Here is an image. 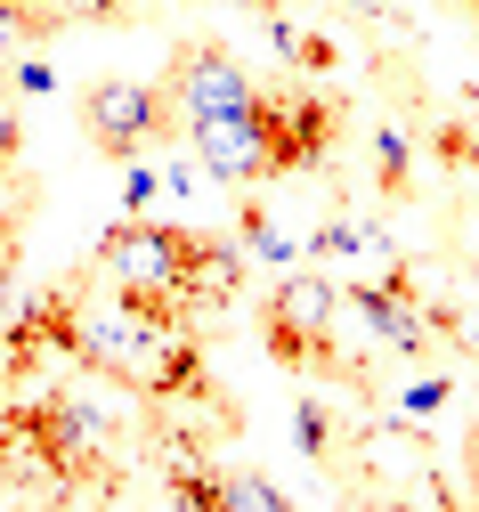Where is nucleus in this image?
<instances>
[{
  "label": "nucleus",
  "mask_w": 479,
  "mask_h": 512,
  "mask_svg": "<svg viewBox=\"0 0 479 512\" xmlns=\"http://www.w3.org/2000/svg\"><path fill=\"white\" fill-rule=\"evenodd\" d=\"M98 277L122 285V293H163L179 301L187 317L195 309H228L236 285H244V244L236 236H212V228H179V220H155V212H130L98 236Z\"/></svg>",
  "instance_id": "obj_1"
},
{
  "label": "nucleus",
  "mask_w": 479,
  "mask_h": 512,
  "mask_svg": "<svg viewBox=\"0 0 479 512\" xmlns=\"http://www.w3.org/2000/svg\"><path fill=\"white\" fill-rule=\"evenodd\" d=\"M74 366H90L98 382H114V391L130 399H187V407H212V374H203V350L187 326H171V317H147L130 309L122 293L114 301H90L74 317Z\"/></svg>",
  "instance_id": "obj_2"
},
{
  "label": "nucleus",
  "mask_w": 479,
  "mask_h": 512,
  "mask_svg": "<svg viewBox=\"0 0 479 512\" xmlns=\"http://www.w3.org/2000/svg\"><path fill=\"white\" fill-rule=\"evenodd\" d=\"M341 326V285L317 269H285L260 301V350L285 374H325V382H366V358H350L333 342Z\"/></svg>",
  "instance_id": "obj_3"
},
{
  "label": "nucleus",
  "mask_w": 479,
  "mask_h": 512,
  "mask_svg": "<svg viewBox=\"0 0 479 512\" xmlns=\"http://www.w3.org/2000/svg\"><path fill=\"white\" fill-rule=\"evenodd\" d=\"M163 90H171L179 131L260 106V82L244 74V57H236V49H220V41H179V49H171V82H163Z\"/></svg>",
  "instance_id": "obj_4"
},
{
  "label": "nucleus",
  "mask_w": 479,
  "mask_h": 512,
  "mask_svg": "<svg viewBox=\"0 0 479 512\" xmlns=\"http://www.w3.org/2000/svg\"><path fill=\"white\" fill-rule=\"evenodd\" d=\"M260 139H268V179H301L333 155L341 139V106L325 90H260Z\"/></svg>",
  "instance_id": "obj_5"
},
{
  "label": "nucleus",
  "mask_w": 479,
  "mask_h": 512,
  "mask_svg": "<svg viewBox=\"0 0 479 512\" xmlns=\"http://www.w3.org/2000/svg\"><path fill=\"white\" fill-rule=\"evenodd\" d=\"M82 122H90V139L114 163H130V155H147V139H163L179 114H171V90H155V82H98L82 98Z\"/></svg>",
  "instance_id": "obj_6"
},
{
  "label": "nucleus",
  "mask_w": 479,
  "mask_h": 512,
  "mask_svg": "<svg viewBox=\"0 0 479 512\" xmlns=\"http://www.w3.org/2000/svg\"><path fill=\"white\" fill-rule=\"evenodd\" d=\"M187 147H195V163L212 171L220 187H260L268 179V139H260V114L252 106L244 114H220V122H195Z\"/></svg>",
  "instance_id": "obj_7"
},
{
  "label": "nucleus",
  "mask_w": 479,
  "mask_h": 512,
  "mask_svg": "<svg viewBox=\"0 0 479 512\" xmlns=\"http://www.w3.org/2000/svg\"><path fill=\"white\" fill-rule=\"evenodd\" d=\"M309 252H317L325 269H358V277H390V269H406L398 244H390L374 220H358V212H325L317 236H309Z\"/></svg>",
  "instance_id": "obj_8"
},
{
  "label": "nucleus",
  "mask_w": 479,
  "mask_h": 512,
  "mask_svg": "<svg viewBox=\"0 0 479 512\" xmlns=\"http://www.w3.org/2000/svg\"><path fill=\"white\" fill-rule=\"evenodd\" d=\"M236 244H244V261L252 269H301V244L277 228V220H268V204H236Z\"/></svg>",
  "instance_id": "obj_9"
},
{
  "label": "nucleus",
  "mask_w": 479,
  "mask_h": 512,
  "mask_svg": "<svg viewBox=\"0 0 479 512\" xmlns=\"http://www.w3.org/2000/svg\"><path fill=\"white\" fill-rule=\"evenodd\" d=\"M268 25V49L285 57V66H301V74H333L341 66V49L325 41V33H301V25H285V17H260Z\"/></svg>",
  "instance_id": "obj_10"
},
{
  "label": "nucleus",
  "mask_w": 479,
  "mask_h": 512,
  "mask_svg": "<svg viewBox=\"0 0 479 512\" xmlns=\"http://www.w3.org/2000/svg\"><path fill=\"white\" fill-rule=\"evenodd\" d=\"M374 187H382L390 204H406V187H415V147H406L398 122H382V131H374Z\"/></svg>",
  "instance_id": "obj_11"
},
{
  "label": "nucleus",
  "mask_w": 479,
  "mask_h": 512,
  "mask_svg": "<svg viewBox=\"0 0 479 512\" xmlns=\"http://www.w3.org/2000/svg\"><path fill=\"white\" fill-rule=\"evenodd\" d=\"M431 147H439V163L463 179V196L479 204V131H471V122H439V131H431Z\"/></svg>",
  "instance_id": "obj_12"
},
{
  "label": "nucleus",
  "mask_w": 479,
  "mask_h": 512,
  "mask_svg": "<svg viewBox=\"0 0 479 512\" xmlns=\"http://www.w3.org/2000/svg\"><path fill=\"white\" fill-rule=\"evenodd\" d=\"M220 512H285V488L260 472H220Z\"/></svg>",
  "instance_id": "obj_13"
},
{
  "label": "nucleus",
  "mask_w": 479,
  "mask_h": 512,
  "mask_svg": "<svg viewBox=\"0 0 479 512\" xmlns=\"http://www.w3.org/2000/svg\"><path fill=\"white\" fill-rule=\"evenodd\" d=\"M293 447H301L309 464H333V407L325 399H301L293 407Z\"/></svg>",
  "instance_id": "obj_14"
},
{
  "label": "nucleus",
  "mask_w": 479,
  "mask_h": 512,
  "mask_svg": "<svg viewBox=\"0 0 479 512\" xmlns=\"http://www.w3.org/2000/svg\"><path fill=\"white\" fill-rule=\"evenodd\" d=\"M431 326H447V334H455V350L479 366V285H471L455 309H431Z\"/></svg>",
  "instance_id": "obj_15"
},
{
  "label": "nucleus",
  "mask_w": 479,
  "mask_h": 512,
  "mask_svg": "<svg viewBox=\"0 0 479 512\" xmlns=\"http://www.w3.org/2000/svg\"><path fill=\"white\" fill-rule=\"evenodd\" d=\"M17 155H25V122H17V106H9V98H0V196H9Z\"/></svg>",
  "instance_id": "obj_16"
},
{
  "label": "nucleus",
  "mask_w": 479,
  "mask_h": 512,
  "mask_svg": "<svg viewBox=\"0 0 479 512\" xmlns=\"http://www.w3.org/2000/svg\"><path fill=\"white\" fill-rule=\"evenodd\" d=\"M122 204H130V212H155V171H147L139 155L122 163Z\"/></svg>",
  "instance_id": "obj_17"
},
{
  "label": "nucleus",
  "mask_w": 479,
  "mask_h": 512,
  "mask_svg": "<svg viewBox=\"0 0 479 512\" xmlns=\"http://www.w3.org/2000/svg\"><path fill=\"white\" fill-rule=\"evenodd\" d=\"M57 9H65V17H122L130 0H57Z\"/></svg>",
  "instance_id": "obj_18"
},
{
  "label": "nucleus",
  "mask_w": 479,
  "mask_h": 512,
  "mask_svg": "<svg viewBox=\"0 0 479 512\" xmlns=\"http://www.w3.org/2000/svg\"><path fill=\"white\" fill-rule=\"evenodd\" d=\"M350 9H358L366 25H390V17H398V9H390V0H350Z\"/></svg>",
  "instance_id": "obj_19"
},
{
  "label": "nucleus",
  "mask_w": 479,
  "mask_h": 512,
  "mask_svg": "<svg viewBox=\"0 0 479 512\" xmlns=\"http://www.w3.org/2000/svg\"><path fill=\"white\" fill-rule=\"evenodd\" d=\"M203 9H252V17H268L277 0H203Z\"/></svg>",
  "instance_id": "obj_20"
},
{
  "label": "nucleus",
  "mask_w": 479,
  "mask_h": 512,
  "mask_svg": "<svg viewBox=\"0 0 479 512\" xmlns=\"http://www.w3.org/2000/svg\"><path fill=\"white\" fill-rule=\"evenodd\" d=\"M463 9H471V25H479V0H463Z\"/></svg>",
  "instance_id": "obj_21"
},
{
  "label": "nucleus",
  "mask_w": 479,
  "mask_h": 512,
  "mask_svg": "<svg viewBox=\"0 0 479 512\" xmlns=\"http://www.w3.org/2000/svg\"><path fill=\"white\" fill-rule=\"evenodd\" d=\"M471 285H479V261H471Z\"/></svg>",
  "instance_id": "obj_22"
}]
</instances>
